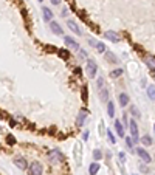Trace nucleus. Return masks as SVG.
Listing matches in <instances>:
<instances>
[{"mask_svg":"<svg viewBox=\"0 0 155 175\" xmlns=\"http://www.w3.org/2000/svg\"><path fill=\"white\" fill-rule=\"evenodd\" d=\"M85 71H87V76L88 78H95L96 76V71H98L96 62L95 61H87V64H85Z\"/></svg>","mask_w":155,"mask_h":175,"instance_id":"1","label":"nucleus"},{"mask_svg":"<svg viewBox=\"0 0 155 175\" xmlns=\"http://www.w3.org/2000/svg\"><path fill=\"white\" fill-rule=\"evenodd\" d=\"M73 155H75L76 164L81 166V161H82V144H81L79 141L75 143V152H73Z\"/></svg>","mask_w":155,"mask_h":175,"instance_id":"2","label":"nucleus"},{"mask_svg":"<svg viewBox=\"0 0 155 175\" xmlns=\"http://www.w3.org/2000/svg\"><path fill=\"white\" fill-rule=\"evenodd\" d=\"M28 171H30V175H42L43 168H42V164H40L39 161H33V163L30 164Z\"/></svg>","mask_w":155,"mask_h":175,"instance_id":"3","label":"nucleus"},{"mask_svg":"<svg viewBox=\"0 0 155 175\" xmlns=\"http://www.w3.org/2000/svg\"><path fill=\"white\" fill-rule=\"evenodd\" d=\"M64 42H65V45H67V48H70L71 51H79L81 48H79V43L73 39V37H70V36H67L65 39H64Z\"/></svg>","mask_w":155,"mask_h":175,"instance_id":"4","label":"nucleus"},{"mask_svg":"<svg viewBox=\"0 0 155 175\" xmlns=\"http://www.w3.org/2000/svg\"><path fill=\"white\" fill-rule=\"evenodd\" d=\"M48 158H50L51 163H61V161L64 160V155H62L59 150H51V152L48 153Z\"/></svg>","mask_w":155,"mask_h":175,"instance_id":"5","label":"nucleus"},{"mask_svg":"<svg viewBox=\"0 0 155 175\" xmlns=\"http://www.w3.org/2000/svg\"><path fill=\"white\" fill-rule=\"evenodd\" d=\"M129 129H130V133H132V141L136 143L140 140V136H138V127H136V123L135 121H130L129 123Z\"/></svg>","mask_w":155,"mask_h":175,"instance_id":"6","label":"nucleus"},{"mask_svg":"<svg viewBox=\"0 0 155 175\" xmlns=\"http://www.w3.org/2000/svg\"><path fill=\"white\" fill-rule=\"evenodd\" d=\"M135 152H136V155H138L144 163H148V164L151 163V155H149L148 152H146L144 149H141V147H136V150H135Z\"/></svg>","mask_w":155,"mask_h":175,"instance_id":"7","label":"nucleus"},{"mask_svg":"<svg viewBox=\"0 0 155 175\" xmlns=\"http://www.w3.org/2000/svg\"><path fill=\"white\" fill-rule=\"evenodd\" d=\"M87 110H81L79 112V115H78V118H76V126H84V121H85V116H87Z\"/></svg>","mask_w":155,"mask_h":175,"instance_id":"8","label":"nucleus"},{"mask_svg":"<svg viewBox=\"0 0 155 175\" xmlns=\"http://www.w3.org/2000/svg\"><path fill=\"white\" fill-rule=\"evenodd\" d=\"M42 13H43V20L45 22H53L51 19H53V13H51V10L50 8H42Z\"/></svg>","mask_w":155,"mask_h":175,"instance_id":"9","label":"nucleus"},{"mask_svg":"<svg viewBox=\"0 0 155 175\" xmlns=\"http://www.w3.org/2000/svg\"><path fill=\"white\" fill-rule=\"evenodd\" d=\"M106 39L109 40H112V42H120V36H118L115 31H106Z\"/></svg>","mask_w":155,"mask_h":175,"instance_id":"10","label":"nucleus"},{"mask_svg":"<svg viewBox=\"0 0 155 175\" xmlns=\"http://www.w3.org/2000/svg\"><path fill=\"white\" fill-rule=\"evenodd\" d=\"M14 163H16L17 168L22 169V171H25V169H28V168H30V166L26 164V161H25L23 158H20V156H19V158H16V160H14Z\"/></svg>","mask_w":155,"mask_h":175,"instance_id":"11","label":"nucleus"},{"mask_svg":"<svg viewBox=\"0 0 155 175\" xmlns=\"http://www.w3.org/2000/svg\"><path fill=\"white\" fill-rule=\"evenodd\" d=\"M50 28H51V31L54 34H58V36L62 34V28H61V25L58 22H50Z\"/></svg>","mask_w":155,"mask_h":175,"instance_id":"12","label":"nucleus"},{"mask_svg":"<svg viewBox=\"0 0 155 175\" xmlns=\"http://www.w3.org/2000/svg\"><path fill=\"white\" fill-rule=\"evenodd\" d=\"M99 99H101L103 102H109V91H107L106 87L99 88Z\"/></svg>","mask_w":155,"mask_h":175,"instance_id":"13","label":"nucleus"},{"mask_svg":"<svg viewBox=\"0 0 155 175\" xmlns=\"http://www.w3.org/2000/svg\"><path fill=\"white\" fill-rule=\"evenodd\" d=\"M67 25L70 26V30H71L73 33H76V34H81V33H82V31L79 30V26H78L75 22H73V20H68V22H67Z\"/></svg>","mask_w":155,"mask_h":175,"instance_id":"14","label":"nucleus"},{"mask_svg":"<svg viewBox=\"0 0 155 175\" xmlns=\"http://www.w3.org/2000/svg\"><path fill=\"white\" fill-rule=\"evenodd\" d=\"M146 65L149 67V70H155V58H152V56H148L146 58Z\"/></svg>","mask_w":155,"mask_h":175,"instance_id":"15","label":"nucleus"},{"mask_svg":"<svg viewBox=\"0 0 155 175\" xmlns=\"http://www.w3.org/2000/svg\"><path fill=\"white\" fill-rule=\"evenodd\" d=\"M115 129L120 136H124V127H123V123L121 121H115Z\"/></svg>","mask_w":155,"mask_h":175,"instance_id":"16","label":"nucleus"},{"mask_svg":"<svg viewBox=\"0 0 155 175\" xmlns=\"http://www.w3.org/2000/svg\"><path fill=\"white\" fill-rule=\"evenodd\" d=\"M107 113H109V116H110V118L115 116V105H113L112 101H109V102H107Z\"/></svg>","mask_w":155,"mask_h":175,"instance_id":"17","label":"nucleus"},{"mask_svg":"<svg viewBox=\"0 0 155 175\" xmlns=\"http://www.w3.org/2000/svg\"><path fill=\"white\" fill-rule=\"evenodd\" d=\"M99 171V163H93V164H90V168H88V174L90 175H96V172Z\"/></svg>","mask_w":155,"mask_h":175,"instance_id":"18","label":"nucleus"},{"mask_svg":"<svg viewBox=\"0 0 155 175\" xmlns=\"http://www.w3.org/2000/svg\"><path fill=\"white\" fill-rule=\"evenodd\" d=\"M120 104H121L123 107L129 104V95H127V93H121V95H120Z\"/></svg>","mask_w":155,"mask_h":175,"instance_id":"19","label":"nucleus"},{"mask_svg":"<svg viewBox=\"0 0 155 175\" xmlns=\"http://www.w3.org/2000/svg\"><path fill=\"white\" fill-rule=\"evenodd\" d=\"M140 140H141V143H143L144 146H151V144H152V138H151L149 135H144L143 138H140Z\"/></svg>","mask_w":155,"mask_h":175,"instance_id":"20","label":"nucleus"},{"mask_svg":"<svg viewBox=\"0 0 155 175\" xmlns=\"http://www.w3.org/2000/svg\"><path fill=\"white\" fill-rule=\"evenodd\" d=\"M148 96H149L151 99H154V101H155V85L148 87Z\"/></svg>","mask_w":155,"mask_h":175,"instance_id":"21","label":"nucleus"},{"mask_svg":"<svg viewBox=\"0 0 155 175\" xmlns=\"http://www.w3.org/2000/svg\"><path fill=\"white\" fill-rule=\"evenodd\" d=\"M107 61H109V62H113V64H116V62H118L116 56H115V54H112L110 51H107Z\"/></svg>","mask_w":155,"mask_h":175,"instance_id":"22","label":"nucleus"},{"mask_svg":"<svg viewBox=\"0 0 155 175\" xmlns=\"http://www.w3.org/2000/svg\"><path fill=\"white\" fill-rule=\"evenodd\" d=\"M107 140H109V143H112V144H115V143H116V138H115V135H113L110 130L107 132Z\"/></svg>","mask_w":155,"mask_h":175,"instance_id":"23","label":"nucleus"},{"mask_svg":"<svg viewBox=\"0 0 155 175\" xmlns=\"http://www.w3.org/2000/svg\"><path fill=\"white\" fill-rule=\"evenodd\" d=\"M96 50H98L99 53H104V51H106V45H104L103 42H96Z\"/></svg>","mask_w":155,"mask_h":175,"instance_id":"24","label":"nucleus"},{"mask_svg":"<svg viewBox=\"0 0 155 175\" xmlns=\"http://www.w3.org/2000/svg\"><path fill=\"white\" fill-rule=\"evenodd\" d=\"M120 75H123V70H120V68H116V70H113V71L110 73L112 78H120Z\"/></svg>","mask_w":155,"mask_h":175,"instance_id":"25","label":"nucleus"},{"mask_svg":"<svg viewBox=\"0 0 155 175\" xmlns=\"http://www.w3.org/2000/svg\"><path fill=\"white\" fill-rule=\"evenodd\" d=\"M93 156H95V160H101V156H103L101 150H99V149H96V150L93 152Z\"/></svg>","mask_w":155,"mask_h":175,"instance_id":"26","label":"nucleus"},{"mask_svg":"<svg viewBox=\"0 0 155 175\" xmlns=\"http://www.w3.org/2000/svg\"><path fill=\"white\" fill-rule=\"evenodd\" d=\"M130 113L135 115L136 118H140V112H138V108H136V107H130Z\"/></svg>","mask_w":155,"mask_h":175,"instance_id":"27","label":"nucleus"},{"mask_svg":"<svg viewBox=\"0 0 155 175\" xmlns=\"http://www.w3.org/2000/svg\"><path fill=\"white\" fill-rule=\"evenodd\" d=\"M79 51H81V53H79V56L82 58V59H85V58H87V53H85L84 50H79Z\"/></svg>","mask_w":155,"mask_h":175,"instance_id":"28","label":"nucleus"},{"mask_svg":"<svg viewBox=\"0 0 155 175\" xmlns=\"http://www.w3.org/2000/svg\"><path fill=\"white\" fill-rule=\"evenodd\" d=\"M126 143H127V146H129V147H132V144H133V141L130 140V138H126Z\"/></svg>","mask_w":155,"mask_h":175,"instance_id":"29","label":"nucleus"},{"mask_svg":"<svg viewBox=\"0 0 155 175\" xmlns=\"http://www.w3.org/2000/svg\"><path fill=\"white\" fill-rule=\"evenodd\" d=\"M99 133H104V123H101V126H99Z\"/></svg>","mask_w":155,"mask_h":175,"instance_id":"30","label":"nucleus"},{"mask_svg":"<svg viewBox=\"0 0 155 175\" xmlns=\"http://www.w3.org/2000/svg\"><path fill=\"white\" fill-rule=\"evenodd\" d=\"M82 136H84V140H88V130H85V132H84V135H82Z\"/></svg>","mask_w":155,"mask_h":175,"instance_id":"31","label":"nucleus"},{"mask_svg":"<svg viewBox=\"0 0 155 175\" xmlns=\"http://www.w3.org/2000/svg\"><path fill=\"white\" fill-rule=\"evenodd\" d=\"M51 3H53V5H59L61 0H51Z\"/></svg>","mask_w":155,"mask_h":175,"instance_id":"32","label":"nucleus"},{"mask_svg":"<svg viewBox=\"0 0 155 175\" xmlns=\"http://www.w3.org/2000/svg\"><path fill=\"white\" fill-rule=\"evenodd\" d=\"M120 160H121V161L126 160V155H124V153H120Z\"/></svg>","mask_w":155,"mask_h":175,"instance_id":"33","label":"nucleus"},{"mask_svg":"<svg viewBox=\"0 0 155 175\" xmlns=\"http://www.w3.org/2000/svg\"><path fill=\"white\" fill-rule=\"evenodd\" d=\"M123 123L127 124V116H126V115H123Z\"/></svg>","mask_w":155,"mask_h":175,"instance_id":"34","label":"nucleus"},{"mask_svg":"<svg viewBox=\"0 0 155 175\" xmlns=\"http://www.w3.org/2000/svg\"><path fill=\"white\" fill-rule=\"evenodd\" d=\"M39 2H43V0H39Z\"/></svg>","mask_w":155,"mask_h":175,"instance_id":"35","label":"nucleus"},{"mask_svg":"<svg viewBox=\"0 0 155 175\" xmlns=\"http://www.w3.org/2000/svg\"><path fill=\"white\" fill-rule=\"evenodd\" d=\"M154 130H155V126H154Z\"/></svg>","mask_w":155,"mask_h":175,"instance_id":"36","label":"nucleus"}]
</instances>
